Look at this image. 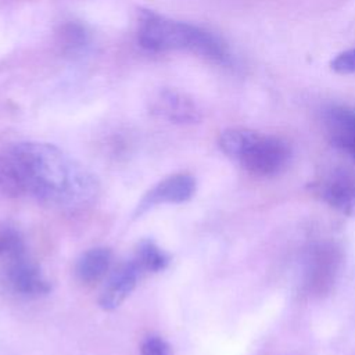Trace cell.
Instances as JSON below:
<instances>
[{
  "label": "cell",
  "instance_id": "obj_1",
  "mask_svg": "<svg viewBox=\"0 0 355 355\" xmlns=\"http://www.w3.org/2000/svg\"><path fill=\"white\" fill-rule=\"evenodd\" d=\"M4 158L21 193L31 194L50 208L78 211L98 196L96 175L53 144L17 143Z\"/></svg>",
  "mask_w": 355,
  "mask_h": 355
},
{
  "label": "cell",
  "instance_id": "obj_2",
  "mask_svg": "<svg viewBox=\"0 0 355 355\" xmlns=\"http://www.w3.org/2000/svg\"><path fill=\"white\" fill-rule=\"evenodd\" d=\"M137 37L141 47L148 51H190L223 67L234 64V55L218 35L154 11L140 12Z\"/></svg>",
  "mask_w": 355,
  "mask_h": 355
},
{
  "label": "cell",
  "instance_id": "obj_3",
  "mask_svg": "<svg viewBox=\"0 0 355 355\" xmlns=\"http://www.w3.org/2000/svg\"><path fill=\"white\" fill-rule=\"evenodd\" d=\"M219 147L225 155L257 176H275L291 159V148L283 139L250 129L225 130L219 137Z\"/></svg>",
  "mask_w": 355,
  "mask_h": 355
},
{
  "label": "cell",
  "instance_id": "obj_4",
  "mask_svg": "<svg viewBox=\"0 0 355 355\" xmlns=\"http://www.w3.org/2000/svg\"><path fill=\"white\" fill-rule=\"evenodd\" d=\"M3 252L7 259L1 269V284L4 288L21 298H37L51 290V284L42 272L40 266L29 258L25 244L14 230L0 234Z\"/></svg>",
  "mask_w": 355,
  "mask_h": 355
},
{
  "label": "cell",
  "instance_id": "obj_5",
  "mask_svg": "<svg viewBox=\"0 0 355 355\" xmlns=\"http://www.w3.org/2000/svg\"><path fill=\"white\" fill-rule=\"evenodd\" d=\"M196 193V179L189 173L171 175L153 186L137 202L135 216L162 204H180L189 201Z\"/></svg>",
  "mask_w": 355,
  "mask_h": 355
},
{
  "label": "cell",
  "instance_id": "obj_6",
  "mask_svg": "<svg viewBox=\"0 0 355 355\" xmlns=\"http://www.w3.org/2000/svg\"><path fill=\"white\" fill-rule=\"evenodd\" d=\"M141 276V270L132 258L116 265L107 273L105 283L98 295V305L105 311L118 308L135 290Z\"/></svg>",
  "mask_w": 355,
  "mask_h": 355
},
{
  "label": "cell",
  "instance_id": "obj_7",
  "mask_svg": "<svg viewBox=\"0 0 355 355\" xmlns=\"http://www.w3.org/2000/svg\"><path fill=\"white\" fill-rule=\"evenodd\" d=\"M311 190L322 201L337 211L355 214V178L347 172H331L311 184Z\"/></svg>",
  "mask_w": 355,
  "mask_h": 355
},
{
  "label": "cell",
  "instance_id": "obj_8",
  "mask_svg": "<svg viewBox=\"0 0 355 355\" xmlns=\"http://www.w3.org/2000/svg\"><path fill=\"white\" fill-rule=\"evenodd\" d=\"M323 126L333 146L355 158V108L330 105L323 112Z\"/></svg>",
  "mask_w": 355,
  "mask_h": 355
},
{
  "label": "cell",
  "instance_id": "obj_9",
  "mask_svg": "<svg viewBox=\"0 0 355 355\" xmlns=\"http://www.w3.org/2000/svg\"><path fill=\"white\" fill-rule=\"evenodd\" d=\"M151 111L176 123H194L200 119L196 103L175 90H161L151 100Z\"/></svg>",
  "mask_w": 355,
  "mask_h": 355
},
{
  "label": "cell",
  "instance_id": "obj_10",
  "mask_svg": "<svg viewBox=\"0 0 355 355\" xmlns=\"http://www.w3.org/2000/svg\"><path fill=\"white\" fill-rule=\"evenodd\" d=\"M112 252L107 247H94L85 251L75 263V275L82 283H94L111 270Z\"/></svg>",
  "mask_w": 355,
  "mask_h": 355
},
{
  "label": "cell",
  "instance_id": "obj_11",
  "mask_svg": "<svg viewBox=\"0 0 355 355\" xmlns=\"http://www.w3.org/2000/svg\"><path fill=\"white\" fill-rule=\"evenodd\" d=\"M143 275L157 273L164 270L171 262L169 254H166L155 241L150 239L141 240L132 257Z\"/></svg>",
  "mask_w": 355,
  "mask_h": 355
},
{
  "label": "cell",
  "instance_id": "obj_12",
  "mask_svg": "<svg viewBox=\"0 0 355 355\" xmlns=\"http://www.w3.org/2000/svg\"><path fill=\"white\" fill-rule=\"evenodd\" d=\"M18 194H21V190L3 155L0 157V200L6 197H15Z\"/></svg>",
  "mask_w": 355,
  "mask_h": 355
},
{
  "label": "cell",
  "instance_id": "obj_13",
  "mask_svg": "<svg viewBox=\"0 0 355 355\" xmlns=\"http://www.w3.org/2000/svg\"><path fill=\"white\" fill-rule=\"evenodd\" d=\"M331 69L340 75H355V47L337 54L331 62Z\"/></svg>",
  "mask_w": 355,
  "mask_h": 355
},
{
  "label": "cell",
  "instance_id": "obj_14",
  "mask_svg": "<svg viewBox=\"0 0 355 355\" xmlns=\"http://www.w3.org/2000/svg\"><path fill=\"white\" fill-rule=\"evenodd\" d=\"M141 355H172L171 347L159 336H148L140 345Z\"/></svg>",
  "mask_w": 355,
  "mask_h": 355
},
{
  "label": "cell",
  "instance_id": "obj_15",
  "mask_svg": "<svg viewBox=\"0 0 355 355\" xmlns=\"http://www.w3.org/2000/svg\"><path fill=\"white\" fill-rule=\"evenodd\" d=\"M0 252H3V243H1V240H0Z\"/></svg>",
  "mask_w": 355,
  "mask_h": 355
}]
</instances>
